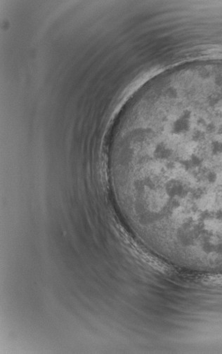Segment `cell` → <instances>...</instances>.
<instances>
[{
	"mask_svg": "<svg viewBox=\"0 0 222 354\" xmlns=\"http://www.w3.org/2000/svg\"><path fill=\"white\" fill-rule=\"evenodd\" d=\"M125 185L165 232L222 246V80L164 88L140 126Z\"/></svg>",
	"mask_w": 222,
	"mask_h": 354,
	"instance_id": "1",
	"label": "cell"
}]
</instances>
